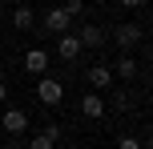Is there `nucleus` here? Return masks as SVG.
I'll use <instances>...</instances> for the list:
<instances>
[{"instance_id": "obj_18", "label": "nucleus", "mask_w": 153, "mask_h": 149, "mask_svg": "<svg viewBox=\"0 0 153 149\" xmlns=\"http://www.w3.org/2000/svg\"><path fill=\"white\" fill-rule=\"evenodd\" d=\"M4 101H8V85L0 81V105H4Z\"/></svg>"}, {"instance_id": "obj_1", "label": "nucleus", "mask_w": 153, "mask_h": 149, "mask_svg": "<svg viewBox=\"0 0 153 149\" xmlns=\"http://www.w3.org/2000/svg\"><path fill=\"white\" fill-rule=\"evenodd\" d=\"M141 36H145V28H141V24H133V20H125V24H117V28H113L117 48H125V53H129L133 44H141Z\"/></svg>"}, {"instance_id": "obj_5", "label": "nucleus", "mask_w": 153, "mask_h": 149, "mask_svg": "<svg viewBox=\"0 0 153 149\" xmlns=\"http://www.w3.org/2000/svg\"><path fill=\"white\" fill-rule=\"evenodd\" d=\"M76 40H81V48H101L109 40V32L97 28V24H81V28H76Z\"/></svg>"}, {"instance_id": "obj_17", "label": "nucleus", "mask_w": 153, "mask_h": 149, "mask_svg": "<svg viewBox=\"0 0 153 149\" xmlns=\"http://www.w3.org/2000/svg\"><path fill=\"white\" fill-rule=\"evenodd\" d=\"M117 4H125V8H141L145 0H117Z\"/></svg>"}, {"instance_id": "obj_12", "label": "nucleus", "mask_w": 153, "mask_h": 149, "mask_svg": "<svg viewBox=\"0 0 153 149\" xmlns=\"http://www.w3.org/2000/svg\"><path fill=\"white\" fill-rule=\"evenodd\" d=\"M65 12H69V16H73V20H76V16H81V12H85V0H65Z\"/></svg>"}, {"instance_id": "obj_2", "label": "nucleus", "mask_w": 153, "mask_h": 149, "mask_svg": "<svg viewBox=\"0 0 153 149\" xmlns=\"http://www.w3.org/2000/svg\"><path fill=\"white\" fill-rule=\"evenodd\" d=\"M0 129H4L8 137H20L24 129H28V113L24 109H4L0 113Z\"/></svg>"}, {"instance_id": "obj_11", "label": "nucleus", "mask_w": 153, "mask_h": 149, "mask_svg": "<svg viewBox=\"0 0 153 149\" xmlns=\"http://www.w3.org/2000/svg\"><path fill=\"white\" fill-rule=\"evenodd\" d=\"M12 24H16L20 32H28V28H32V8H28V4H16V12H12Z\"/></svg>"}, {"instance_id": "obj_13", "label": "nucleus", "mask_w": 153, "mask_h": 149, "mask_svg": "<svg viewBox=\"0 0 153 149\" xmlns=\"http://www.w3.org/2000/svg\"><path fill=\"white\" fill-rule=\"evenodd\" d=\"M45 137H48V141H61V137H65V125H45Z\"/></svg>"}, {"instance_id": "obj_10", "label": "nucleus", "mask_w": 153, "mask_h": 149, "mask_svg": "<svg viewBox=\"0 0 153 149\" xmlns=\"http://www.w3.org/2000/svg\"><path fill=\"white\" fill-rule=\"evenodd\" d=\"M137 73H141V64L133 61L129 53H121V61L113 64V77H121V81H133V77H137Z\"/></svg>"}, {"instance_id": "obj_20", "label": "nucleus", "mask_w": 153, "mask_h": 149, "mask_svg": "<svg viewBox=\"0 0 153 149\" xmlns=\"http://www.w3.org/2000/svg\"><path fill=\"white\" fill-rule=\"evenodd\" d=\"M0 20H4V4H0Z\"/></svg>"}, {"instance_id": "obj_3", "label": "nucleus", "mask_w": 153, "mask_h": 149, "mask_svg": "<svg viewBox=\"0 0 153 149\" xmlns=\"http://www.w3.org/2000/svg\"><path fill=\"white\" fill-rule=\"evenodd\" d=\"M36 97H40V105H61L65 101V85L53 81V77H40L36 81Z\"/></svg>"}, {"instance_id": "obj_9", "label": "nucleus", "mask_w": 153, "mask_h": 149, "mask_svg": "<svg viewBox=\"0 0 153 149\" xmlns=\"http://www.w3.org/2000/svg\"><path fill=\"white\" fill-rule=\"evenodd\" d=\"M24 69H28L32 77H45V69H48V53H45V48H28V56H24Z\"/></svg>"}, {"instance_id": "obj_16", "label": "nucleus", "mask_w": 153, "mask_h": 149, "mask_svg": "<svg viewBox=\"0 0 153 149\" xmlns=\"http://www.w3.org/2000/svg\"><path fill=\"white\" fill-rule=\"evenodd\" d=\"M129 105H133V101H129V93H117V101H113V109H121V113H125V109H129Z\"/></svg>"}, {"instance_id": "obj_8", "label": "nucleus", "mask_w": 153, "mask_h": 149, "mask_svg": "<svg viewBox=\"0 0 153 149\" xmlns=\"http://www.w3.org/2000/svg\"><path fill=\"white\" fill-rule=\"evenodd\" d=\"M56 56H61V61H76V56H81L76 32H61V36H56Z\"/></svg>"}, {"instance_id": "obj_6", "label": "nucleus", "mask_w": 153, "mask_h": 149, "mask_svg": "<svg viewBox=\"0 0 153 149\" xmlns=\"http://www.w3.org/2000/svg\"><path fill=\"white\" fill-rule=\"evenodd\" d=\"M105 93H89V97H81V117H89V121H101L105 117Z\"/></svg>"}, {"instance_id": "obj_4", "label": "nucleus", "mask_w": 153, "mask_h": 149, "mask_svg": "<svg viewBox=\"0 0 153 149\" xmlns=\"http://www.w3.org/2000/svg\"><path fill=\"white\" fill-rule=\"evenodd\" d=\"M45 28L53 32V36H61V32H73V16L65 12V8H48V12H45Z\"/></svg>"}, {"instance_id": "obj_19", "label": "nucleus", "mask_w": 153, "mask_h": 149, "mask_svg": "<svg viewBox=\"0 0 153 149\" xmlns=\"http://www.w3.org/2000/svg\"><path fill=\"white\" fill-rule=\"evenodd\" d=\"M0 4H20V0H0Z\"/></svg>"}, {"instance_id": "obj_7", "label": "nucleus", "mask_w": 153, "mask_h": 149, "mask_svg": "<svg viewBox=\"0 0 153 149\" xmlns=\"http://www.w3.org/2000/svg\"><path fill=\"white\" fill-rule=\"evenodd\" d=\"M85 77H89V85H93V93H105V89L109 85H113V69H109V64H93V69L89 73H85Z\"/></svg>"}, {"instance_id": "obj_15", "label": "nucleus", "mask_w": 153, "mask_h": 149, "mask_svg": "<svg viewBox=\"0 0 153 149\" xmlns=\"http://www.w3.org/2000/svg\"><path fill=\"white\" fill-rule=\"evenodd\" d=\"M117 149H145V145H141V141H137V137H129V133H125V137H121V141H117Z\"/></svg>"}, {"instance_id": "obj_14", "label": "nucleus", "mask_w": 153, "mask_h": 149, "mask_svg": "<svg viewBox=\"0 0 153 149\" xmlns=\"http://www.w3.org/2000/svg\"><path fill=\"white\" fill-rule=\"evenodd\" d=\"M28 149H53V141H48L45 133H32V141H28Z\"/></svg>"}]
</instances>
